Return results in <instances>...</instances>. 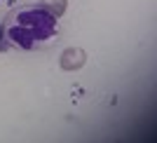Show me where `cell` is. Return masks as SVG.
Returning <instances> with one entry per match:
<instances>
[{"mask_svg": "<svg viewBox=\"0 0 157 143\" xmlns=\"http://www.w3.org/2000/svg\"><path fill=\"white\" fill-rule=\"evenodd\" d=\"M59 31L56 14L49 12L45 5H26L10 14L5 24V33L10 45L21 49H35L47 45Z\"/></svg>", "mask_w": 157, "mask_h": 143, "instance_id": "1", "label": "cell"}, {"mask_svg": "<svg viewBox=\"0 0 157 143\" xmlns=\"http://www.w3.org/2000/svg\"><path fill=\"white\" fill-rule=\"evenodd\" d=\"M10 42H7V33H5V26H0V52H5Z\"/></svg>", "mask_w": 157, "mask_h": 143, "instance_id": "2", "label": "cell"}]
</instances>
